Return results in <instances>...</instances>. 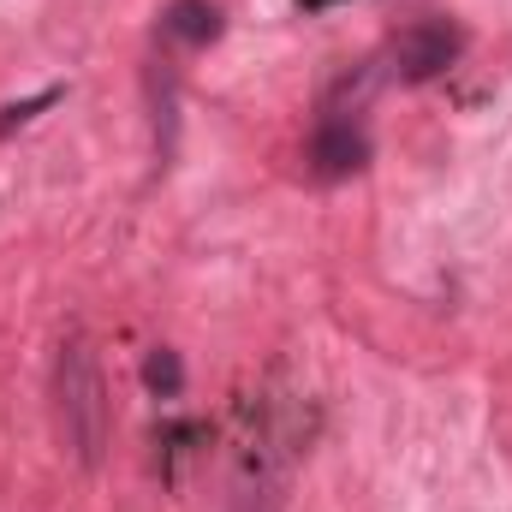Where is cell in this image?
<instances>
[{
    "instance_id": "obj_1",
    "label": "cell",
    "mask_w": 512,
    "mask_h": 512,
    "mask_svg": "<svg viewBox=\"0 0 512 512\" xmlns=\"http://www.w3.org/2000/svg\"><path fill=\"white\" fill-rule=\"evenodd\" d=\"M54 417H60L66 453L90 471L108 447V393H102V370L84 340H66L54 358Z\"/></svg>"
},
{
    "instance_id": "obj_2",
    "label": "cell",
    "mask_w": 512,
    "mask_h": 512,
    "mask_svg": "<svg viewBox=\"0 0 512 512\" xmlns=\"http://www.w3.org/2000/svg\"><path fill=\"white\" fill-rule=\"evenodd\" d=\"M459 48H465L459 24H447V18H417V24H405V30L393 36V78H399V84H429L435 72H447V66L459 60Z\"/></svg>"
},
{
    "instance_id": "obj_3",
    "label": "cell",
    "mask_w": 512,
    "mask_h": 512,
    "mask_svg": "<svg viewBox=\"0 0 512 512\" xmlns=\"http://www.w3.org/2000/svg\"><path fill=\"white\" fill-rule=\"evenodd\" d=\"M364 161H370V137L352 126V120H322L316 137H310V173L316 179H352V173H364Z\"/></svg>"
},
{
    "instance_id": "obj_4",
    "label": "cell",
    "mask_w": 512,
    "mask_h": 512,
    "mask_svg": "<svg viewBox=\"0 0 512 512\" xmlns=\"http://www.w3.org/2000/svg\"><path fill=\"white\" fill-rule=\"evenodd\" d=\"M161 36H173V42H185V48H209V42L221 36V12H215L209 0H173V6L161 12Z\"/></svg>"
},
{
    "instance_id": "obj_5",
    "label": "cell",
    "mask_w": 512,
    "mask_h": 512,
    "mask_svg": "<svg viewBox=\"0 0 512 512\" xmlns=\"http://www.w3.org/2000/svg\"><path fill=\"white\" fill-rule=\"evenodd\" d=\"M143 387H149L155 399H179V387H185V364H179V352L155 346V352L143 358Z\"/></svg>"
},
{
    "instance_id": "obj_6",
    "label": "cell",
    "mask_w": 512,
    "mask_h": 512,
    "mask_svg": "<svg viewBox=\"0 0 512 512\" xmlns=\"http://www.w3.org/2000/svg\"><path fill=\"white\" fill-rule=\"evenodd\" d=\"M304 6H328V0H304Z\"/></svg>"
}]
</instances>
